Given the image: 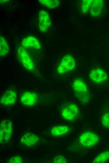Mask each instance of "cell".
<instances>
[{
  "label": "cell",
  "mask_w": 109,
  "mask_h": 163,
  "mask_svg": "<svg viewBox=\"0 0 109 163\" xmlns=\"http://www.w3.org/2000/svg\"><path fill=\"white\" fill-rule=\"evenodd\" d=\"M9 50L8 45L5 39L2 36L0 37V55L1 56H5Z\"/></svg>",
  "instance_id": "cell-15"
},
{
  "label": "cell",
  "mask_w": 109,
  "mask_h": 163,
  "mask_svg": "<svg viewBox=\"0 0 109 163\" xmlns=\"http://www.w3.org/2000/svg\"><path fill=\"white\" fill-rule=\"evenodd\" d=\"M92 1L93 0H84L82 1L81 6V9L83 13H86L88 12L89 9L91 7Z\"/></svg>",
  "instance_id": "cell-18"
},
{
  "label": "cell",
  "mask_w": 109,
  "mask_h": 163,
  "mask_svg": "<svg viewBox=\"0 0 109 163\" xmlns=\"http://www.w3.org/2000/svg\"><path fill=\"white\" fill-rule=\"evenodd\" d=\"M70 130L69 127L65 125H59L53 126L50 129V132L53 136H62L68 133Z\"/></svg>",
  "instance_id": "cell-14"
},
{
  "label": "cell",
  "mask_w": 109,
  "mask_h": 163,
  "mask_svg": "<svg viewBox=\"0 0 109 163\" xmlns=\"http://www.w3.org/2000/svg\"><path fill=\"white\" fill-rule=\"evenodd\" d=\"M17 54L18 59L23 66L29 71H33L35 68L34 61L25 49L22 46H19Z\"/></svg>",
  "instance_id": "cell-3"
},
{
  "label": "cell",
  "mask_w": 109,
  "mask_h": 163,
  "mask_svg": "<svg viewBox=\"0 0 109 163\" xmlns=\"http://www.w3.org/2000/svg\"><path fill=\"white\" fill-rule=\"evenodd\" d=\"M39 138L36 135L28 133L23 135L21 138L20 142L23 146L31 147L34 146L39 141Z\"/></svg>",
  "instance_id": "cell-12"
},
{
  "label": "cell",
  "mask_w": 109,
  "mask_h": 163,
  "mask_svg": "<svg viewBox=\"0 0 109 163\" xmlns=\"http://www.w3.org/2000/svg\"><path fill=\"white\" fill-rule=\"evenodd\" d=\"M20 101L25 106H34L36 104L38 96L34 91L24 90L22 91L20 95Z\"/></svg>",
  "instance_id": "cell-5"
},
{
  "label": "cell",
  "mask_w": 109,
  "mask_h": 163,
  "mask_svg": "<svg viewBox=\"0 0 109 163\" xmlns=\"http://www.w3.org/2000/svg\"><path fill=\"white\" fill-rule=\"evenodd\" d=\"M72 87L75 96L82 104H86L90 101V91L86 84L83 80L80 78L74 80Z\"/></svg>",
  "instance_id": "cell-1"
},
{
  "label": "cell",
  "mask_w": 109,
  "mask_h": 163,
  "mask_svg": "<svg viewBox=\"0 0 109 163\" xmlns=\"http://www.w3.org/2000/svg\"><path fill=\"white\" fill-rule=\"evenodd\" d=\"M104 6L102 0H93L90 9V14L91 16H97L100 15Z\"/></svg>",
  "instance_id": "cell-13"
},
{
  "label": "cell",
  "mask_w": 109,
  "mask_h": 163,
  "mask_svg": "<svg viewBox=\"0 0 109 163\" xmlns=\"http://www.w3.org/2000/svg\"><path fill=\"white\" fill-rule=\"evenodd\" d=\"M12 124L9 120L3 121L0 125V140L1 144L8 141L12 133Z\"/></svg>",
  "instance_id": "cell-6"
},
{
  "label": "cell",
  "mask_w": 109,
  "mask_h": 163,
  "mask_svg": "<svg viewBox=\"0 0 109 163\" xmlns=\"http://www.w3.org/2000/svg\"><path fill=\"white\" fill-rule=\"evenodd\" d=\"M51 25L49 13L46 11L41 10L38 14V26L41 33L46 31Z\"/></svg>",
  "instance_id": "cell-8"
},
{
  "label": "cell",
  "mask_w": 109,
  "mask_h": 163,
  "mask_svg": "<svg viewBox=\"0 0 109 163\" xmlns=\"http://www.w3.org/2000/svg\"><path fill=\"white\" fill-rule=\"evenodd\" d=\"M39 3L42 5L49 8L58 7L60 5V1L58 0H39Z\"/></svg>",
  "instance_id": "cell-17"
},
{
  "label": "cell",
  "mask_w": 109,
  "mask_h": 163,
  "mask_svg": "<svg viewBox=\"0 0 109 163\" xmlns=\"http://www.w3.org/2000/svg\"><path fill=\"white\" fill-rule=\"evenodd\" d=\"M99 138L95 133L86 131L82 134L79 138V142L82 146L87 147L93 146L98 143Z\"/></svg>",
  "instance_id": "cell-7"
},
{
  "label": "cell",
  "mask_w": 109,
  "mask_h": 163,
  "mask_svg": "<svg viewBox=\"0 0 109 163\" xmlns=\"http://www.w3.org/2000/svg\"><path fill=\"white\" fill-rule=\"evenodd\" d=\"M16 92L12 89L6 90L2 95L0 99L1 105L4 106H9L13 105L16 99Z\"/></svg>",
  "instance_id": "cell-9"
},
{
  "label": "cell",
  "mask_w": 109,
  "mask_h": 163,
  "mask_svg": "<svg viewBox=\"0 0 109 163\" xmlns=\"http://www.w3.org/2000/svg\"><path fill=\"white\" fill-rule=\"evenodd\" d=\"M75 66V61L73 57L71 55H66L60 63L57 72L60 74H63L73 70Z\"/></svg>",
  "instance_id": "cell-4"
},
{
  "label": "cell",
  "mask_w": 109,
  "mask_h": 163,
  "mask_svg": "<svg viewBox=\"0 0 109 163\" xmlns=\"http://www.w3.org/2000/svg\"><path fill=\"white\" fill-rule=\"evenodd\" d=\"M55 163H66L67 162L66 158L62 155H58L55 156L53 160Z\"/></svg>",
  "instance_id": "cell-20"
},
{
  "label": "cell",
  "mask_w": 109,
  "mask_h": 163,
  "mask_svg": "<svg viewBox=\"0 0 109 163\" xmlns=\"http://www.w3.org/2000/svg\"><path fill=\"white\" fill-rule=\"evenodd\" d=\"M108 159H109V150H106L101 152L96 157L93 163H104Z\"/></svg>",
  "instance_id": "cell-16"
},
{
  "label": "cell",
  "mask_w": 109,
  "mask_h": 163,
  "mask_svg": "<svg viewBox=\"0 0 109 163\" xmlns=\"http://www.w3.org/2000/svg\"><path fill=\"white\" fill-rule=\"evenodd\" d=\"M101 121L104 127L109 128V112L103 114L101 118Z\"/></svg>",
  "instance_id": "cell-19"
},
{
  "label": "cell",
  "mask_w": 109,
  "mask_h": 163,
  "mask_svg": "<svg viewBox=\"0 0 109 163\" xmlns=\"http://www.w3.org/2000/svg\"><path fill=\"white\" fill-rule=\"evenodd\" d=\"M21 46L25 49L34 50H39L41 48L40 43L39 40L31 35L27 36L23 39L21 41Z\"/></svg>",
  "instance_id": "cell-10"
},
{
  "label": "cell",
  "mask_w": 109,
  "mask_h": 163,
  "mask_svg": "<svg viewBox=\"0 0 109 163\" xmlns=\"http://www.w3.org/2000/svg\"><path fill=\"white\" fill-rule=\"evenodd\" d=\"M107 76V74L103 70L99 68L92 69L89 73L90 79L96 83H100L105 81Z\"/></svg>",
  "instance_id": "cell-11"
},
{
  "label": "cell",
  "mask_w": 109,
  "mask_h": 163,
  "mask_svg": "<svg viewBox=\"0 0 109 163\" xmlns=\"http://www.w3.org/2000/svg\"><path fill=\"white\" fill-rule=\"evenodd\" d=\"M23 162V159L21 157L19 156H16L9 159L8 163H21Z\"/></svg>",
  "instance_id": "cell-21"
},
{
  "label": "cell",
  "mask_w": 109,
  "mask_h": 163,
  "mask_svg": "<svg viewBox=\"0 0 109 163\" xmlns=\"http://www.w3.org/2000/svg\"><path fill=\"white\" fill-rule=\"evenodd\" d=\"M60 114L65 119L73 121L78 118L79 115V108L75 103H68L63 106L60 109Z\"/></svg>",
  "instance_id": "cell-2"
}]
</instances>
